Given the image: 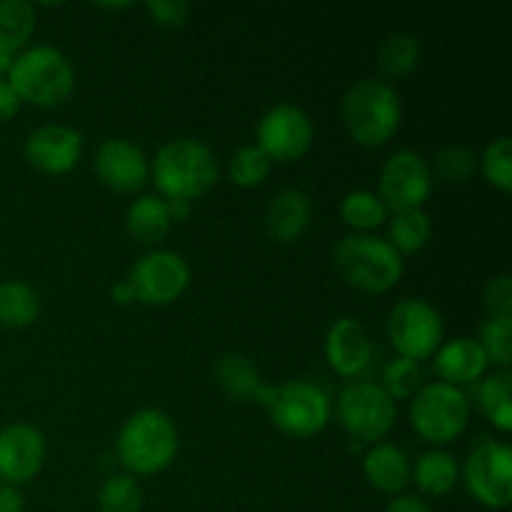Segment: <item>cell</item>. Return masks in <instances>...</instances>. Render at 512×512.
Returning a JSON list of instances; mask_svg holds the SVG:
<instances>
[{
	"label": "cell",
	"mask_w": 512,
	"mask_h": 512,
	"mask_svg": "<svg viewBox=\"0 0 512 512\" xmlns=\"http://www.w3.org/2000/svg\"><path fill=\"white\" fill-rule=\"evenodd\" d=\"M178 450V428L173 418L158 408H143L130 415L115 438V458L133 478L168 470L178 458Z\"/></svg>",
	"instance_id": "obj_1"
},
{
	"label": "cell",
	"mask_w": 512,
	"mask_h": 512,
	"mask_svg": "<svg viewBox=\"0 0 512 512\" xmlns=\"http://www.w3.org/2000/svg\"><path fill=\"white\" fill-rule=\"evenodd\" d=\"M150 173L160 198L168 203H193L218 183V160L200 140L178 138L155 153Z\"/></svg>",
	"instance_id": "obj_2"
},
{
	"label": "cell",
	"mask_w": 512,
	"mask_h": 512,
	"mask_svg": "<svg viewBox=\"0 0 512 512\" xmlns=\"http://www.w3.org/2000/svg\"><path fill=\"white\" fill-rule=\"evenodd\" d=\"M340 113L355 143L363 148H380L398 133L403 105L393 85L378 78H363L345 90Z\"/></svg>",
	"instance_id": "obj_3"
},
{
	"label": "cell",
	"mask_w": 512,
	"mask_h": 512,
	"mask_svg": "<svg viewBox=\"0 0 512 512\" xmlns=\"http://www.w3.org/2000/svg\"><path fill=\"white\" fill-rule=\"evenodd\" d=\"M5 80L13 85L23 103L55 108L75 90L73 63L53 45H33L13 55Z\"/></svg>",
	"instance_id": "obj_4"
},
{
	"label": "cell",
	"mask_w": 512,
	"mask_h": 512,
	"mask_svg": "<svg viewBox=\"0 0 512 512\" xmlns=\"http://www.w3.org/2000/svg\"><path fill=\"white\" fill-rule=\"evenodd\" d=\"M333 265L348 285L360 293L380 295L393 290L403 278V258L393 245L373 233H350L338 240Z\"/></svg>",
	"instance_id": "obj_5"
},
{
	"label": "cell",
	"mask_w": 512,
	"mask_h": 512,
	"mask_svg": "<svg viewBox=\"0 0 512 512\" xmlns=\"http://www.w3.org/2000/svg\"><path fill=\"white\" fill-rule=\"evenodd\" d=\"M260 405H265L275 428L290 438H313L330 420L328 393L310 380H288L275 388L265 385Z\"/></svg>",
	"instance_id": "obj_6"
},
{
	"label": "cell",
	"mask_w": 512,
	"mask_h": 512,
	"mask_svg": "<svg viewBox=\"0 0 512 512\" xmlns=\"http://www.w3.org/2000/svg\"><path fill=\"white\" fill-rule=\"evenodd\" d=\"M470 403L460 388L445 383L423 385L410 403V425L420 440L443 448L465 433Z\"/></svg>",
	"instance_id": "obj_7"
},
{
	"label": "cell",
	"mask_w": 512,
	"mask_h": 512,
	"mask_svg": "<svg viewBox=\"0 0 512 512\" xmlns=\"http://www.w3.org/2000/svg\"><path fill=\"white\" fill-rule=\"evenodd\" d=\"M340 425L353 440L365 445L383 443L398 420V405L383 390V385L373 380H355L345 385L335 403Z\"/></svg>",
	"instance_id": "obj_8"
},
{
	"label": "cell",
	"mask_w": 512,
	"mask_h": 512,
	"mask_svg": "<svg viewBox=\"0 0 512 512\" xmlns=\"http://www.w3.org/2000/svg\"><path fill=\"white\" fill-rule=\"evenodd\" d=\"M385 330L398 358L415 363L433 358L445 338L443 315L423 298H403L395 303L388 313Z\"/></svg>",
	"instance_id": "obj_9"
},
{
	"label": "cell",
	"mask_w": 512,
	"mask_h": 512,
	"mask_svg": "<svg viewBox=\"0 0 512 512\" xmlns=\"http://www.w3.org/2000/svg\"><path fill=\"white\" fill-rule=\"evenodd\" d=\"M463 483L483 508L505 510L512 503V450L498 440H480L463 465Z\"/></svg>",
	"instance_id": "obj_10"
},
{
	"label": "cell",
	"mask_w": 512,
	"mask_h": 512,
	"mask_svg": "<svg viewBox=\"0 0 512 512\" xmlns=\"http://www.w3.org/2000/svg\"><path fill=\"white\" fill-rule=\"evenodd\" d=\"M125 280L138 303L160 308L175 303L188 290L190 265L173 250H150L130 268Z\"/></svg>",
	"instance_id": "obj_11"
},
{
	"label": "cell",
	"mask_w": 512,
	"mask_h": 512,
	"mask_svg": "<svg viewBox=\"0 0 512 512\" xmlns=\"http://www.w3.org/2000/svg\"><path fill=\"white\" fill-rule=\"evenodd\" d=\"M315 128L308 110L295 103H278L258 123V148L270 163H295L313 148Z\"/></svg>",
	"instance_id": "obj_12"
},
{
	"label": "cell",
	"mask_w": 512,
	"mask_h": 512,
	"mask_svg": "<svg viewBox=\"0 0 512 512\" xmlns=\"http://www.w3.org/2000/svg\"><path fill=\"white\" fill-rule=\"evenodd\" d=\"M433 193V173L428 160L415 150H398L385 160L380 170L378 198L388 208V213L403 210H423Z\"/></svg>",
	"instance_id": "obj_13"
},
{
	"label": "cell",
	"mask_w": 512,
	"mask_h": 512,
	"mask_svg": "<svg viewBox=\"0 0 512 512\" xmlns=\"http://www.w3.org/2000/svg\"><path fill=\"white\" fill-rule=\"evenodd\" d=\"M95 175L113 193H138L150 178V163L133 140L110 138L95 150Z\"/></svg>",
	"instance_id": "obj_14"
},
{
	"label": "cell",
	"mask_w": 512,
	"mask_h": 512,
	"mask_svg": "<svg viewBox=\"0 0 512 512\" xmlns=\"http://www.w3.org/2000/svg\"><path fill=\"white\" fill-rule=\"evenodd\" d=\"M45 438L38 428L28 423L5 425L0 430V483L20 485L30 483L43 470Z\"/></svg>",
	"instance_id": "obj_15"
},
{
	"label": "cell",
	"mask_w": 512,
	"mask_h": 512,
	"mask_svg": "<svg viewBox=\"0 0 512 512\" xmlns=\"http://www.w3.org/2000/svg\"><path fill=\"white\" fill-rule=\"evenodd\" d=\"M23 155L45 175H65L83 158V135L70 125H40L25 138Z\"/></svg>",
	"instance_id": "obj_16"
},
{
	"label": "cell",
	"mask_w": 512,
	"mask_h": 512,
	"mask_svg": "<svg viewBox=\"0 0 512 512\" xmlns=\"http://www.w3.org/2000/svg\"><path fill=\"white\" fill-rule=\"evenodd\" d=\"M325 360L343 378H355L373 360L368 330L355 318H340L325 335Z\"/></svg>",
	"instance_id": "obj_17"
},
{
	"label": "cell",
	"mask_w": 512,
	"mask_h": 512,
	"mask_svg": "<svg viewBox=\"0 0 512 512\" xmlns=\"http://www.w3.org/2000/svg\"><path fill=\"white\" fill-rule=\"evenodd\" d=\"M488 358L475 338L460 335V338L448 340L440 345L433 355V368L440 383L463 388V385L478 383L488 370Z\"/></svg>",
	"instance_id": "obj_18"
},
{
	"label": "cell",
	"mask_w": 512,
	"mask_h": 512,
	"mask_svg": "<svg viewBox=\"0 0 512 512\" xmlns=\"http://www.w3.org/2000/svg\"><path fill=\"white\" fill-rule=\"evenodd\" d=\"M313 218V200L305 190L285 188L265 210V230L275 243H295L303 238Z\"/></svg>",
	"instance_id": "obj_19"
},
{
	"label": "cell",
	"mask_w": 512,
	"mask_h": 512,
	"mask_svg": "<svg viewBox=\"0 0 512 512\" xmlns=\"http://www.w3.org/2000/svg\"><path fill=\"white\" fill-rule=\"evenodd\" d=\"M363 473L380 493L400 495L410 483V460L395 443H375L363 455Z\"/></svg>",
	"instance_id": "obj_20"
},
{
	"label": "cell",
	"mask_w": 512,
	"mask_h": 512,
	"mask_svg": "<svg viewBox=\"0 0 512 512\" xmlns=\"http://www.w3.org/2000/svg\"><path fill=\"white\" fill-rule=\"evenodd\" d=\"M213 375L218 388L223 390L230 400H238V403H260V398H263L265 383L263 378H260V370L255 368L253 360L245 358V355H223V358L215 363Z\"/></svg>",
	"instance_id": "obj_21"
},
{
	"label": "cell",
	"mask_w": 512,
	"mask_h": 512,
	"mask_svg": "<svg viewBox=\"0 0 512 512\" xmlns=\"http://www.w3.org/2000/svg\"><path fill=\"white\" fill-rule=\"evenodd\" d=\"M170 225H173L170 208L160 195H140L125 213V228L143 245H158L168 235Z\"/></svg>",
	"instance_id": "obj_22"
},
{
	"label": "cell",
	"mask_w": 512,
	"mask_h": 512,
	"mask_svg": "<svg viewBox=\"0 0 512 512\" xmlns=\"http://www.w3.org/2000/svg\"><path fill=\"white\" fill-rule=\"evenodd\" d=\"M410 478L423 495L443 498L458 485L460 468L448 450L433 448L415 460V468H410Z\"/></svg>",
	"instance_id": "obj_23"
},
{
	"label": "cell",
	"mask_w": 512,
	"mask_h": 512,
	"mask_svg": "<svg viewBox=\"0 0 512 512\" xmlns=\"http://www.w3.org/2000/svg\"><path fill=\"white\" fill-rule=\"evenodd\" d=\"M40 315V295L23 280L0 283V328H28Z\"/></svg>",
	"instance_id": "obj_24"
},
{
	"label": "cell",
	"mask_w": 512,
	"mask_h": 512,
	"mask_svg": "<svg viewBox=\"0 0 512 512\" xmlns=\"http://www.w3.org/2000/svg\"><path fill=\"white\" fill-rule=\"evenodd\" d=\"M420 65V40L410 33H395L378 48V68L388 80H403ZM385 80V83H388Z\"/></svg>",
	"instance_id": "obj_25"
},
{
	"label": "cell",
	"mask_w": 512,
	"mask_h": 512,
	"mask_svg": "<svg viewBox=\"0 0 512 512\" xmlns=\"http://www.w3.org/2000/svg\"><path fill=\"white\" fill-rule=\"evenodd\" d=\"M430 233H433V223H430V215L425 210H403V213L393 215L385 240L403 258V255L420 253L428 245Z\"/></svg>",
	"instance_id": "obj_26"
},
{
	"label": "cell",
	"mask_w": 512,
	"mask_h": 512,
	"mask_svg": "<svg viewBox=\"0 0 512 512\" xmlns=\"http://www.w3.org/2000/svg\"><path fill=\"white\" fill-rule=\"evenodd\" d=\"M510 370H498L480 383L478 405L485 418L498 428L500 433L512 430V405H510Z\"/></svg>",
	"instance_id": "obj_27"
},
{
	"label": "cell",
	"mask_w": 512,
	"mask_h": 512,
	"mask_svg": "<svg viewBox=\"0 0 512 512\" xmlns=\"http://www.w3.org/2000/svg\"><path fill=\"white\" fill-rule=\"evenodd\" d=\"M35 8L25 0H0V45L20 53L35 33Z\"/></svg>",
	"instance_id": "obj_28"
},
{
	"label": "cell",
	"mask_w": 512,
	"mask_h": 512,
	"mask_svg": "<svg viewBox=\"0 0 512 512\" xmlns=\"http://www.w3.org/2000/svg\"><path fill=\"white\" fill-rule=\"evenodd\" d=\"M388 215V208L378 198V193H370V190H353L340 203V218L358 233H373L375 228L385 225Z\"/></svg>",
	"instance_id": "obj_29"
},
{
	"label": "cell",
	"mask_w": 512,
	"mask_h": 512,
	"mask_svg": "<svg viewBox=\"0 0 512 512\" xmlns=\"http://www.w3.org/2000/svg\"><path fill=\"white\" fill-rule=\"evenodd\" d=\"M143 508V488L128 473H113L103 480L98 490L100 512H140Z\"/></svg>",
	"instance_id": "obj_30"
},
{
	"label": "cell",
	"mask_w": 512,
	"mask_h": 512,
	"mask_svg": "<svg viewBox=\"0 0 512 512\" xmlns=\"http://www.w3.org/2000/svg\"><path fill=\"white\" fill-rule=\"evenodd\" d=\"M270 168H273V163H270V158L258 145H243L230 158L228 175L233 180V185H238L243 190H253L260 188L268 180Z\"/></svg>",
	"instance_id": "obj_31"
},
{
	"label": "cell",
	"mask_w": 512,
	"mask_h": 512,
	"mask_svg": "<svg viewBox=\"0 0 512 512\" xmlns=\"http://www.w3.org/2000/svg\"><path fill=\"white\" fill-rule=\"evenodd\" d=\"M488 363H495L500 370H510L512 365V318H495L488 315V320L480 328L478 338Z\"/></svg>",
	"instance_id": "obj_32"
},
{
	"label": "cell",
	"mask_w": 512,
	"mask_h": 512,
	"mask_svg": "<svg viewBox=\"0 0 512 512\" xmlns=\"http://www.w3.org/2000/svg\"><path fill=\"white\" fill-rule=\"evenodd\" d=\"M480 170H483L485 180L500 193H510L512 190V140L508 135H500L493 143L485 145L483 155H480Z\"/></svg>",
	"instance_id": "obj_33"
},
{
	"label": "cell",
	"mask_w": 512,
	"mask_h": 512,
	"mask_svg": "<svg viewBox=\"0 0 512 512\" xmlns=\"http://www.w3.org/2000/svg\"><path fill=\"white\" fill-rule=\"evenodd\" d=\"M383 390L393 400H408L423 388V368L408 358H395L383 370Z\"/></svg>",
	"instance_id": "obj_34"
},
{
	"label": "cell",
	"mask_w": 512,
	"mask_h": 512,
	"mask_svg": "<svg viewBox=\"0 0 512 512\" xmlns=\"http://www.w3.org/2000/svg\"><path fill=\"white\" fill-rule=\"evenodd\" d=\"M475 168H478V158L468 148H463V145H448V148L435 153L430 173L435 170L438 178L448 180V183H468L473 178Z\"/></svg>",
	"instance_id": "obj_35"
},
{
	"label": "cell",
	"mask_w": 512,
	"mask_h": 512,
	"mask_svg": "<svg viewBox=\"0 0 512 512\" xmlns=\"http://www.w3.org/2000/svg\"><path fill=\"white\" fill-rule=\"evenodd\" d=\"M483 303L488 308V315L495 318H512V275L500 273L498 278L485 285Z\"/></svg>",
	"instance_id": "obj_36"
},
{
	"label": "cell",
	"mask_w": 512,
	"mask_h": 512,
	"mask_svg": "<svg viewBox=\"0 0 512 512\" xmlns=\"http://www.w3.org/2000/svg\"><path fill=\"white\" fill-rule=\"evenodd\" d=\"M145 10L150 13V18L155 20L163 28H180V25L188 20L190 15V5L188 3H178V0H150L145 5Z\"/></svg>",
	"instance_id": "obj_37"
},
{
	"label": "cell",
	"mask_w": 512,
	"mask_h": 512,
	"mask_svg": "<svg viewBox=\"0 0 512 512\" xmlns=\"http://www.w3.org/2000/svg\"><path fill=\"white\" fill-rule=\"evenodd\" d=\"M23 100L18 98V93L13 90V85L5 78H0V123H8L18 115Z\"/></svg>",
	"instance_id": "obj_38"
},
{
	"label": "cell",
	"mask_w": 512,
	"mask_h": 512,
	"mask_svg": "<svg viewBox=\"0 0 512 512\" xmlns=\"http://www.w3.org/2000/svg\"><path fill=\"white\" fill-rule=\"evenodd\" d=\"M23 510H25V500H23V493H20V488L0 483V512H23Z\"/></svg>",
	"instance_id": "obj_39"
},
{
	"label": "cell",
	"mask_w": 512,
	"mask_h": 512,
	"mask_svg": "<svg viewBox=\"0 0 512 512\" xmlns=\"http://www.w3.org/2000/svg\"><path fill=\"white\" fill-rule=\"evenodd\" d=\"M385 512H433L425 500L415 498V495H398V498L390 500V505Z\"/></svg>",
	"instance_id": "obj_40"
},
{
	"label": "cell",
	"mask_w": 512,
	"mask_h": 512,
	"mask_svg": "<svg viewBox=\"0 0 512 512\" xmlns=\"http://www.w3.org/2000/svg\"><path fill=\"white\" fill-rule=\"evenodd\" d=\"M110 298H113L118 305L133 303L135 295H133V288H130L128 280H120V283H115L113 290H110Z\"/></svg>",
	"instance_id": "obj_41"
},
{
	"label": "cell",
	"mask_w": 512,
	"mask_h": 512,
	"mask_svg": "<svg viewBox=\"0 0 512 512\" xmlns=\"http://www.w3.org/2000/svg\"><path fill=\"white\" fill-rule=\"evenodd\" d=\"M10 63H13V53H8V50L0 45V78H5V73H8Z\"/></svg>",
	"instance_id": "obj_42"
}]
</instances>
